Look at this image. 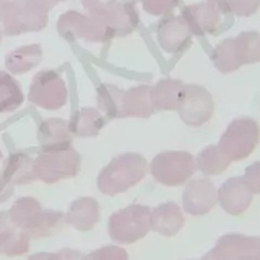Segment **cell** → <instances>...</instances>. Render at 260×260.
<instances>
[{
  "mask_svg": "<svg viewBox=\"0 0 260 260\" xmlns=\"http://www.w3.org/2000/svg\"><path fill=\"white\" fill-rule=\"evenodd\" d=\"M148 172V161L141 154L125 153L113 158L98 177L101 193L114 197L137 185Z\"/></svg>",
  "mask_w": 260,
  "mask_h": 260,
  "instance_id": "obj_1",
  "label": "cell"
},
{
  "mask_svg": "<svg viewBox=\"0 0 260 260\" xmlns=\"http://www.w3.org/2000/svg\"><path fill=\"white\" fill-rule=\"evenodd\" d=\"M11 221L29 239L49 237L62 229L65 216L61 211L43 209L32 198H21L9 210Z\"/></svg>",
  "mask_w": 260,
  "mask_h": 260,
  "instance_id": "obj_2",
  "label": "cell"
},
{
  "mask_svg": "<svg viewBox=\"0 0 260 260\" xmlns=\"http://www.w3.org/2000/svg\"><path fill=\"white\" fill-rule=\"evenodd\" d=\"M151 230L149 206L132 204L112 214L109 219V234L114 242L134 244Z\"/></svg>",
  "mask_w": 260,
  "mask_h": 260,
  "instance_id": "obj_3",
  "label": "cell"
},
{
  "mask_svg": "<svg viewBox=\"0 0 260 260\" xmlns=\"http://www.w3.org/2000/svg\"><path fill=\"white\" fill-rule=\"evenodd\" d=\"M260 141V127L249 117L233 119L219 140L218 146L231 160H242L255 151Z\"/></svg>",
  "mask_w": 260,
  "mask_h": 260,
  "instance_id": "obj_4",
  "label": "cell"
},
{
  "mask_svg": "<svg viewBox=\"0 0 260 260\" xmlns=\"http://www.w3.org/2000/svg\"><path fill=\"white\" fill-rule=\"evenodd\" d=\"M197 162L186 151H165L158 153L151 162V174L155 180L167 186L184 184L193 176Z\"/></svg>",
  "mask_w": 260,
  "mask_h": 260,
  "instance_id": "obj_5",
  "label": "cell"
},
{
  "mask_svg": "<svg viewBox=\"0 0 260 260\" xmlns=\"http://www.w3.org/2000/svg\"><path fill=\"white\" fill-rule=\"evenodd\" d=\"M80 169V155L74 149L45 152L34 160L36 179L55 183L62 179L75 177Z\"/></svg>",
  "mask_w": 260,
  "mask_h": 260,
  "instance_id": "obj_6",
  "label": "cell"
},
{
  "mask_svg": "<svg viewBox=\"0 0 260 260\" xmlns=\"http://www.w3.org/2000/svg\"><path fill=\"white\" fill-rule=\"evenodd\" d=\"M181 16L195 36H205L207 34L218 36L231 27L229 20H232V15L223 13L208 0L205 3L183 7Z\"/></svg>",
  "mask_w": 260,
  "mask_h": 260,
  "instance_id": "obj_7",
  "label": "cell"
},
{
  "mask_svg": "<svg viewBox=\"0 0 260 260\" xmlns=\"http://www.w3.org/2000/svg\"><path fill=\"white\" fill-rule=\"evenodd\" d=\"M59 29L67 39L83 38L91 43H104L114 37L103 16H87L74 11L61 16Z\"/></svg>",
  "mask_w": 260,
  "mask_h": 260,
  "instance_id": "obj_8",
  "label": "cell"
},
{
  "mask_svg": "<svg viewBox=\"0 0 260 260\" xmlns=\"http://www.w3.org/2000/svg\"><path fill=\"white\" fill-rule=\"evenodd\" d=\"M29 100L46 110H58L68 100V88L62 77L53 71L40 72L30 86Z\"/></svg>",
  "mask_w": 260,
  "mask_h": 260,
  "instance_id": "obj_9",
  "label": "cell"
},
{
  "mask_svg": "<svg viewBox=\"0 0 260 260\" xmlns=\"http://www.w3.org/2000/svg\"><path fill=\"white\" fill-rule=\"evenodd\" d=\"M215 110L213 95L200 85H185L179 116L184 124L200 127L211 118Z\"/></svg>",
  "mask_w": 260,
  "mask_h": 260,
  "instance_id": "obj_10",
  "label": "cell"
},
{
  "mask_svg": "<svg viewBox=\"0 0 260 260\" xmlns=\"http://www.w3.org/2000/svg\"><path fill=\"white\" fill-rule=\"evenodd\" d=\"M0 22L7 34L14 35L22 31L45 27L46 11L39 9L27 0L24 6L13 4L0 8Z\"/></svg>",
  "mask_w": 260,
  "mask_h": 260,
  "instance_id": "obj_11",
  "label": "cell"
},
{
  "mask_svg": "<svg viewBox=\"0 0 260 260\" xmlns=\"http://www.w3.org/2000/svg\"><path fill=\"white\" fill-rule=\"evenodd\" d=\"M218 201L215 184L208 178H198L185 186L182 203L185 213L192 216H204L213 209Z\"/></svg>",
  "mask_w": 260,
  "mask_h": 260,
  "instance_id": "obj_12",
  "label": "cell"
},
{
  "mask_svg": "<svg viewBox=\"0 0 260 260\" xmlns=\"http://www.w3.org/2000/svg\"><path fill=\"white\" fill-rule=\"evenodd\" d=\"M192 31L182 16L167 15L156 29L159 47L167 53H180L191 45Z\"/></svg>",
  "mask_w": 260,
  "mask_h": 260,
  "instance_id": "obj_13",
  "label": "cell"
},
{
  "mask_svg": "<svg viewBox=\"0 0 260 260\" xmlns=\"http://www.w3.org/2000/svg\"><path fill=\"white\" fill-rule=\"evenodd\" d=\"M218 202L225 213L240 216L245 213L253 201V192L243 177H232L220 186Z\"/></svg>",
  "mask_w": 260,
  "mask_h": 260,
  "instance_id": "obj_14",
  "label": "cell"
},
{
  "mask_svg": "<svg viewBox=\"0 0 260 260\" xmlns=\"http://www.w3.org/2000/svg\"><path fill=\"white\" fill-rule=\"evenodd\" d=\"M230 260H260V237L225 234L215 246Z\"/></svg>",
  "mask_w": 260,
  "mask_h": 260,
  "instance_id": "obj_15",
  "label": "cell"
},
{
  "mask_svg": "<svg viewBox=\"0 0 260 260\" xmlns=\"http://www.w3.org/2000/svg\"><path fill=\"white\" fill-rule=\"evenodd\" d=\"M101 16L114 37L128 36L139 25V13L135 4L129 0L116 3L111 10Z\"/></svg>",
  "mask_w": 260,
  "mask_h": 260,
  "instance_id": "obj_16",
  "label": "cell"
},
{
  "mask_svg": "<svg viewBox=\"0 0 260 260\" xmlns=\"http://www.w3.org/2000/svg\"><path fill=\"white\" fill-rule=\"evenodd\" d=\"M38 141L44 152L67 150L72 148V133L69 121L60 118H50L40 125Z\"/></svg>",
  "mask_w": 260,
  "mask_h": 260,
  "instance_id": "obj_17",
  "label": "cell"
},
{
  "mask_svg": "<svg viewBox=\"0 0 260 260\" xmlns=\"http://www.w3.org/2000/svg\"><path fill=\"white\" fill-rule=\"evenodd\" d=\"M183 81L162 78L150 88V98L155 111H178L183 96Z\"/></svg>",
  "mask_w": 260,
  "mask_h": 260,
  "instance_id": "obj_18",
  "label": "cell"
},
{
  "mask_svg": "<svg viewBox=\"0 0 260 260\" xmlns=\"http://www.w3.org/2000/svg\"><path fill=\"white\" fill-rule=\"evenodd\" d=\"M29 238L11 221L9 211H0V254L21 256L29 248Z\"/></svg>",
  "mask_w": 260,
  "mask_h": 260,
  "instance_id": "obj_19",
  "label": "cell"
},
{
  "mask_svg": "<svg viewBox=\"0 0 260 260\" xmlns=\"http://www.w3.org/2000/svg\"><path fill=\"white\" fill-rule=\"evenodd\" d=\"M183 225L181 209L174 202H166L151 211V229L162 237H174Z\"/></svg>",
  "mask_w": 260,
  "mask_h": 260,
  "instance_id": "obj_20",
  "label": "cell"
},
{
  "mask_svg": "<svg viewBox=\"0 0 260 260\" xmlns=\"http://www.w3.org/2000/svg\"><path fill=\"white\" fill-rule=\"evenodd\" d=\"M99 217V203L92 198H80L72 203L65 220L75 229L85 232L92 229Z\"/></svg>",
  "mask_w": 260,
  "mask_h": 260,
  "instance_id": "obj_21",
  "label": "cell"
},
{
  "mask_svg": "<svg viewBox=\"0 0 260 260\" xmlns=\"http://www.w3.org/2000/svg\"><path fill=\"white\" fill-rule=\"evenodd\" d=\"M150 88L148 85H139L125 91L121 118H149L155 113L150 98Z\"/></svg>",
  "mask_w": 260,
  "mask_h": 260,
  "instance_id": "obj_22",
  "label": "cell"
},
{
  "mask_svg": "<svg viewBox=\"0 0 260 260\" xmlns=\"http://www.w3.org/2000/svg\"><path fill=\"white\" fill-rule=\"evenodd\" d=\"M105 123L107 121L99 111L92 108H85L73 114L72 119L69 121V127L70 132L75 136L88 138L96 137Z\"/></svg>",
  "mask_w": 260,
  "mask_h": 260,
  "instance_id": "obj_23",
  "label": "cell"
},
{
  "mask_svg": "<svg viewBox=\"0 0 260 260\" xmlns=\"http://www.w3.org/2000/svg\"><path fill=\"white\" fill-rule=\"evenodd\" d=\"M2 174L13 185L30 183L36 179L34 160L24 154H13L5 161Z\"/></svg>",
  "mask_w": 260,
  "mask_h": 260,
  "instance_id": "obj_24",
  "label": "cell"
},
{
  "mask_svg": "<svg viewBox=\"0 0 260 260\" xmlns=\"http://www.w3.org/2000/svg\"><path fill=\"white\" fill-rule=\"evenodd\" d=\"M210 59L222 74H230L243 67L234 37L226 38L218 44L211 52Z\"/></svg>",
  "mask_w": 260,
  "mask_h": 260,
  "instance_id": "obj_25",
  "label": "cell"
},
{
  "mask_svg": "<svg viewBox=\"0 0 260 260\" xmlns=\"http://www.w3.org/2000/svg\"><path fill=\"white\" fill-rule=\"evenodd\" d=\"M231 159L218 145H208L203 149L197 157V166L206 176H218L230 166Z\"/></svg>",
  "mask_w": 260,
  "mask_h": 260,
  "instance_id": "obj_26",
  "label": "cell"
},
{
  "mask_svg": "<svg viewBox=\"0 0 260 260\" xmlns=\"http://www.w3.org/2000/svg\"><path fill=\"white\" fill-rule=\"evenodd\" d=\"M125 90L109 84H103L96 89L98 107L110 119L121 118Z\"/></svg>",
  "mask_w": 260,
  "mask_h": 260,
  "instance_id": "obj_27",
  "label": "cell"
},
{
  "mask_svg": "<svg viewBox=\"0 0 260 260\" xmlns=\"http://www.w3.org/2000/svg\"><path fill=\"white\" fill-rule=\"evenodd\" d=\"M24 95L13 77L0 72V113L13 112L21 107Z\"/></svg>",
  "mask_w": 260,
  "mask_h": 260,
  "instance_id": "obj_28",
  "label": "cell"
},
{
  "mask_svg": "<svg viewBox=\"0 0 260 260\" xmlns=\"http://www.w3.org/2000/svg\"><path fill=\"white\" fill-rule=\"evenodd\" d=\"M42 58V51L38 46H28L13 51L7 58V68L14 74H23L36 67Z\"/></svg>",
  "mask_w": 260,
  "mask_h": 260,
  "instance_id": "obj_29",
  "label": "cell"
},
{
  "mask_svg": "<svg viewBox=\"0 0 260 260\" xmlns=\"http://www.w3.org/2000/svg\"><path fill=\"white\" fill-rule=\"evenodd\" d=\"M234 39L243 65L260 62V32L242 31Z\"/></svg>",
  "mask_w": 260,
  "mask_h": 260,
  "instance_id": "obj_30",
  "label": "cell"
},
{
  "mask_svg": "<svg viewBox=\"0 0 260 260\" xmlns=\"http://www.w3.org/2000/svg\"><path fill=\"white\" fill-rule=\"evenodd\" d=\"M143 10L155 16L167 15L180 3V0H140Z\"/></svg>",
  "mask_w": 260,
  "mask_h": 260,
  "instance_id": "obj_31",
  "label": "cell"
},
{
  "mask_svg": "<svg viewBox=\"0 0 260 260\" xmlns=\"http://www.w3.org/2000/svg\"><path fill=\"white\" fill-rule=\"evenodd\" d=\"M84 260H128V254L124 248L109 245L85 255Z\"/></svg>",
  "mask_w": 260,
  "mask_h": 260,
  "instance_id": "obj_32",
  "label": "cell"
},
{
  "mask_svg": "<svg viewBox=\"0 0 260 260\" xmlns=\"http://www.w3.org/2000/svg\"><path fill=\"white\" fill-rule=\"evenodd\" d=\"M228 8L232 14L248 18L260 8V0H228Z\"/></svg>",
  "mask_w": 260,
  "mask_h": 260,
  "instance_id": "obj_33",
  "label": "cell"
},
{
  "mask_svg": "<svg viewBox=\"0 0 260 260\" xmlns=\"http://www.w3.org/2000/svg\"><path fill=\"white\" fill-rule=\"evenodd\" d=\"M81 3L91 15H104L115 6L116 0H81Z\"/></svg>",
  "mask_w": 260,
  "mask_h": 260,
  "instance_id": "obj_34",
  "label": "cell"
},
{
  "mask_svg": "<svg viewBox=\"0 0 260 260\" xmlns=\"http://www.w3.org/2000/svg\"><path fill=\"white\" fill-rule=\"evenodd\" d=\"M244 180L248 184L251 192L260 194V161H256L245 169Z\"/></svg>",
  "mask_w": 260,
  "mask_h": 260,
  "instance_id": "obj_35",
  "label": "cell"
},
{
  "mask_svg": "<svg viewBox=\"0 0 260 260\" xmlns=\"http://www.w3.org/2000/svg\"><path fill=\"white\" fill-rule=\"evenodd\" d=\"M13 190L14 185L9 181H7L3 174L0 173V203H4L9 200L12 197Z\"/></svg>",
  "mask_w": 260,
  "mask_h": 260,
  "instance_id": "obj_36",
  "label": "cell"
},
{
  "mask_svg": "<svg viewBox=\"0 0 260 260\" xmlns=\"http://www.w3.org/2000/svg\"><path fill=\"white\" fill-rule=\"evenodd\" d=\"M60 260H84V255L78 250L71 248H64L58 251Z\"/></svg>",
  "mask_w": 260,
  "mask_h": 260,
  "instance_id": "obj_37",
  "label": "cell"
},
{
  "mask_svg": "<svg viewBox=\"0 0 260 260\" xmlns=\"http://www.w3.org/2000/svg\"><path fill=\"white\" fill-rule=\"evenodd\" d=\"M201 260H230L220 250L217 249L216 247L209 250L206 255L203 256Z\"/></svg>",
  "mask_w": 260,
  "mask_h": 260,
  "instance_id": "obj_38",
  "label": "cell"
},
{
  "mask_svg": "<svg viewBox=\"0 0 260 260\" xmlns=\"http://www.w3.org/2000/svg\"><path fill=\"white\" fill-rule=\"evenodd\" d=\"M27 260H60L58 253H38L31 255Z\"/></svg>",
  "mask_w": 260,
  "mask_h": 260,
  "instance_id": "obj_39",
  "label": "cell"
},
{
  "mask_svg": "<svg viewBox=\"0 0 260 260\" xmlns=\"http://www.w3.org/2000/svg\"><path fill=\"white\" fill-rule=\"evenodd\" d=\"M208 2L213 3V4H214L216 7H218L219 9H220L223 13L229 14V15H233V14L230 12L229 8H228V0H208Z\"/></svg>",
  "mask_w": 260,
  "mask_h": 260,
  "instance_id": "obj_40",
  "label": "cell"
},
{
  "mask_svg": "<svg viewBox=\"0 0 260 260\" xmlns=\"http://www.w3.org/2000/svg\"><path fill=\"white\" fill-rule=\"evenodd\" d=\"M2 156H3V154H2V152H0V158H2Z\"/></svg>",
  "mask_w": 260,
  "mask_h": 260,
  "instance_id": "obj_41",
  "label": "cell"
}]
</instances>
